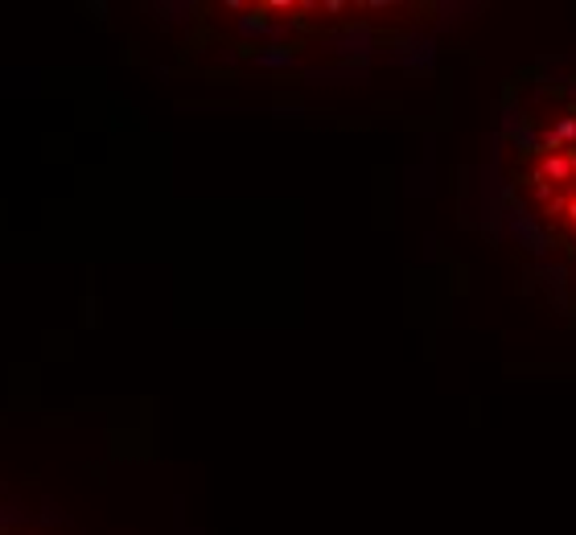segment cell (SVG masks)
I'll return each mask as SVG.
<instances>
[{"label": "cell", "instance_id": "1", "mask_svg": "<svg viewBox=\"0 0 576 535\" xmlns=\"http://www.w3.org/2000/svg\"><path fill=\"white\" fill-rule=\"evenodd\" d=\"M573 165H576L573 148H568V157H564V153H556V157H547V161H543V178L568 181V178H573Z\"/></svg>", "mask_w": 576, "mask_h": 535}, {"label": "cell", "instance_id": "2", "mask_svg": "<svg viewBox=\"0 0 576 535\" xmlns=\"http://www.w3.org/2000/svg\"><path fill=\"white\" fill-rule=\"evenodd\" d=\"M556 136H560V144H576V116H564L556 124Z\"/></svg>", "mask_w": 576, "mask_h": 535}, {"label": "cell", "instance_id": "3", "mask_svg": "<svg viewBox=\"0 0 576 535\" xmlns=\"http://www.w3.org/2000/svg\"><path fill=\"white\" fill-rule=\"evenodd\" d=\"M560 148H564V144H560V136H556V132H547V136H543V153H552V157H556Z\"/></svg>", "mask_w": 576, "mask_h": 535}, {"label": "cell", "instance_id": "4", "mask_svg": "<svg viewBox=\"0 0 576 535\" xmlns=\"http://www.w3.org/2000/svg\"><path fill=\"white\" fill-rule=\"evenodd\" d=\"M564 210H568V219H573V226H576V198H568V206H564Z\"/></svg>", "mask_w": 576, "mask_h": 535}]
</instances>
